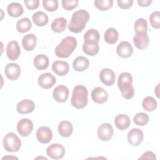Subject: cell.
Segmentation results:
<instances>
[{"instance_id": "1", "label": "cell", "mask_w": 160, "mask_h": 160, "mask_svg": "<svg viewBox=\"0 0 160 160\" xmlns=\"http://www.w3.org/2000/svg\"><path fill=\"white\" fill-rule=\"evenodd\" d=\"M89 14L84 9H79L75 11L71 17L68 25V29L74 33L81 32L86 27L89 20Z\"/></svg>"}, {"instance_id": "2", "label": "cell", "mask_w": 160, "mask_h": 160, "mask_svg": "<svg viewBox=\"0 0 160 160\" xmlns=\"http://www.w3.org/2000/svg\"><path fill=\"white\" fill-rule=\"evenodd\" d=\"M132 77L129 72H124L119 74L118 79V86L121 91L122 96L130 99L133 98L134 89L132 87Z\"/></svg>"}, {"instance_id": "3", "label": "cell", "mask_w": 160, "mask_h": 160, "mask_svg": "<svg viewBox=\"0 0 160 160\" xmlns=\"http://www.w3.org/2000/svg\"><path fill=\"white\" fill-rule=\"evenodd\" d=\"M77 46L76 39L72 36L64 38L55 49V54L61 58H68Z\"/></svg>"}, {"instance_id": "4", "label": "cell", "mask_w": 160, "mask_h": 160, "mask_svg": "<svg viewBox=\"0 0 160 160\" xmlns=\"http://www.w3.org/2000/svg\"><path fill=\"white\" fill-rule=\"evenodd\" d=\"M88 91L83 85H77L72 90L71 99V105L76 109H82L88 104Z\"/></svg>"}, {"instance_id": "5", "label": "cell", "mask_w": 160, "mask_h": 160, "mask_svg": "<svg viewBox=\"0 0 160 160\" xmlns=\"http://www.w3.org/2000/svg\"><path fill=\"white\" fill-rule=\"evenodd\" d=\"M4 149L8 152H18L21 147V141L14 132H8L3 138Z\"/></svg>"}, {"instance_id": "6", "label": "cell", "mask_w": 160, "mask_h": 160, "mask_svg": "<svg viewBox=\"0 0 160 160\" xmlns=\"http://www.w3.org/2000/svg\"><path fill=\"white\" fill-rule=\"evenodd\" d=\"M66 150L64 146L58 143H53L49 146L46 149L47 155L51 159H59L65 155Z\"/></svg>"}, {"instance_id": "7", "label": "cell", "mask_w": 160, "mask_h": 160, "mask_svg": "<svg viewBox=\"0 0 160 160\" xmlns=\"http://www.w3.org/2000/svg\"><path fill=\"white\" fill-rule=\"evenodd\" d=\"M16 129L22 137H27L33 130V123L29 119L23 118L18 121Z\"/></svg>"}, {"instance_id": "8", "label": "cell", "mask_w": 160, "mask_h": 160, "mask_svg": "<svg viewBox=\"0 0 160 160\" xmlns=\"http://www.w3.org/2000/svg\"><path fill=\"white\" fill-rule=\"evenodd\" d=\"M114 134V129L112 125L105 122L101 124L98 129V136L102 141H108Z\"/></svg>"}, {"instance_id": "9", "label": "cell", "mask_w": 160, "mask_h": 160, "mask_svg": "<svg viewBox=\"0 0 160 160\" xmlns=\"http://www.w3.org/2000/svg\"><path fill=\"white\" fill-rule=\"evenodd\" d=\"M144 133L139 128L131 129L128 134V141L132 146H139L143 141Z\"/></svg>"}, {"instance_id": "10", "label": "cell", "mask_w": 160, "mask_h": 160, "mask_svg": "<svg viewBox=\"0 0 160 160\" xmlns=\"http://www.w3.org/2000/svg\"><path fill=\"white\" fill-rule=\"evenodd\" d=\"M36 139L42 144H47L51 141L52 138V130L48 126H41L36 131Z\"/></svg>"}, {"instance_id": "11", "label": "cell", "mask_w": 160, "mask_h": 160, "mask_svg": "<svg viewBox=\"0 0 160 160\" xmlns=\"http://www.w3.org/2000/svg\"><path fill=\"white\" fill-rule=\"evenodd\" d=\"M39 86L42 89H48L52 88L56 82V78L50 72L41 74L38 79Z\"/></svg>"}, {"instance_id": "12", "label": "cell", "mask_w": 160, "mask_h": 160, "mask_svg": "<svg viewBox=\"0 0 160 160\" xmlns=\"http://www.w3.org/2000/svg\"><path fill=\"white\" fill-rule=\"evenodd\" d=\"M21 68L17 63H8L4 69V73L7 78L11 81H14L21 75Z\"/></svg>"}, {"instance_id": "13", "label": "cell", "mask_w": 160, "mask_h": 160, "mask_svg": "<svg viewBox=\"0 0 160 160\" xmlns=\"http://www.w3.org/2000/svg\"><path fill=\"white\" fill-rule=\"evenodd\" d=\"M21 53V48L16 41H11L6 46V54L9 59L16 60L19 58Z\"/></svg>"}, {"instance_id": "14", "label": "cell", "mask_w": 160, "mask_h": 160, "mask_svg": "<svg viewBox=\"0 0 160 160\" xmlns=\"http://www.w3.org/2000/svg\"><path fill=\"white\" fill-rule=\"evenodd\" d=\"M69 96V89L64 85H59L52 91L54 99L58 102H64Z\"/></svg>"}, {"instance_id": "15", "label": "cell", "mask_w": 160, "mask_h": 160, "mask_svg": "<svg viewBox=\"0 0 160 160\" xmlns=\"http://www.w3.org/2000/svg\"><path fill=\"white\" fill-rule=\"evenodd\" d=\"M91 98L94 102L102 104L107 101L108 94L104 88L101 87H96L92 90Z\"/></svg>"}, {"instance_id": "16", "label": "cell", "mask_w": 160, "mask_h": 160, "mask_svg": "<svg viewBox=\"0 0 160 160\" xmlns=\"http://www.w3.org/2000/svg\"><path fill=\"white\" fill-rule=\"evenodd\" d=\"M99 78L104 85L111 86L114 83L116 76L111 69L104 68L99 72Z\"/></svg>"}, {"instance_id": "17", "label": "cell", "mask_w": 160, "mask_h": 160, "mask_svg": "<svg viewBox=\"0 0 160 160\" xmlns=\"http://www.w3.org/2000/svg\"><path fill=\"white\" fill-rule=\"evenodd\" d=\"M116 51L118 55L120 58H128L132 55L133 52V48L129 42L124 41L118 45Z\"/></svg>"}, {"instance_id": "18", "label": "cell", "mask_w": 160, "mask_h": 160, "mask_svg": "<svg viewBox=\"0 0 160 160\" xmlns=\"http://www.w3.org/2000/svg\"><path fill=\"white\" fill-rule=\"evenodd\" d=\"M133 43L138 49L143 50L146 49L149 44V36L146 32L136 33L133 38Z\"/></svg>"}, {"instance_id": "19", "label": "cell", "mask_w": 160, "mask_h": 160, "mask_svg": "<svg viewBox=\"0 0 160 160\" xmlns=\"http://www.w3.org/2000/svg\"><path fill=\"white\" fill-rule=\"evenodd\" d=\"M35 108L34 102L28 99H25L19 102L16 106V110L20 114L31 113Z\"/></svg>"}, {"instance_id": "20", "label": "cell", "mask_w": 160, "mask_h": 160, "mask_svg": "<svg viewBox=\"0 0 160 160\" xmlns=\"http://www.w3.org/2000/svg\"><path fill=\"white\" fill-rule=\"evenodd\" d=\"M52 70L57 75L64 76L69 72V64L64 61H56L52 64Z\"/></svg>"}, {"instance_id": "21", "label": "cell", "mask_w": 160, "mask_h": 160, "mask_svg": "<svg viewBox=\"0 0 160 160\" xmlns=\"http://www.w3.org/2000/svg\"><path fill=\"white\" fill-rule=\"evenodd\" d=\"M114 124L118 129L123 131L129 127L131 120L128 115L120 114L116 116L114 119Z\"/></svg>"}, {"instance_id": "22", "label": "cell", "mask_w": 160, "mask_h": 160, "mask_svg": "<svg viewBox=\"0 0 160 160\" xmlns=\"http://www.w3.org/2000/svg\"><path fill=\"white\" fill-rule=\"evenodd\" d=\"M36 36L32 33L25 35L22 39V47L27 51H31L33 50L36 46Z\"/></svg>"}, {"instance_id": "23", "label": "cell", "mask_w": 160, "mask_h": 160, "mask_svg": "<svg viewBox=\"0 0 160 160\" xmlns=\"http://www.w3.org/2000/svg\"><path fill=\"white\" fill-rule=\"evenodd\" d=\"M58 132L61 136L68 138L71 136L73 132V126L70 121H62L59 123Z\"/></svg>"}, {"instance_id": "24", "label": "cell", "mask_w": 160, "mask_h": 160, "mask_svg": "<svg viewBox=\"0 0 160 160\" xmlns=\"http://www.w3.org/2000/svg\"><path fill=\"white\" fill-rule=\"evenodd\" d=\"M89 65L88 59L84 56L77 57L72 62V67L74 71L78 72H82L86 70Z\"/></svg>"}, {"instance_id": "25", "label": "cell", "mask_w": 160, "mask_h": 160, "mask_svg": "<svg viewBox=\"0 0 160 160\" xmlns=\"http://www.w3.org/2000/svg\"><path fill=\"white\" fill-rule=\"evenodd\" d=\"M34 67L39 71H42L48 67L49 65V58L48 57L43 54L37 55L33 61Z\"/></svg>"}, {"instance_id": "26", "label": "cell", "mask_w": 160, "mask_h": 160, "mask_svg": "<svg viewBox=\"0 0 160 160\" xmlns=\"http://www.w3.org/2000/svg\"><path fill=\"white\" fill-rule=\"evenodd\" d=\"M7 11L8 14L13 18H18L21 16L24 12V9L20 3L13 2L7 7Z\"/></svg>"}, {"instance_id": "27", "label": "cell", "mask_w": 160, "mask_h": 160, "mask_svg": "<svg viewBox=\"0 0 160 160\" xmlns=\"http://www.w3.org/2000/svg\"><path fill=\"white\" fill-rule=\"evenodd\" d=\"M82 50L85 54L94 56L98 53L99 50L98 42L84 41L82 44Z\"/></svg>"}, {"instance_id": "28", "label": "cell", "mask_w": 160, "mask_h": 160, "mask_svg": "<svg viewBox=\"0 0 160 160\" xmlns=\"http://www.w3.org/2000/svg\"><path fill=\"white\" fill-rule=\"evenodd\" d=\"M118 32L114 28H108L104 32V41L108 44H113L116 43L118 40Z\"/></svg>"}, {"instance_id": "29", "label": "cell", "mask_w": 160, "mask_h": 160, "mask_svg": "<svg viewBox=\"0 0 160 160\" xmlns=\"http://www.w3.org/2000/svg\"><path fill=\"white\" fill-rule=\"evenodd\" d=\"M33 22L37 26H44L48 22V15L42 11H37L32 16Z\"/></svg>"}, {"instance_id": "30", "label": "cell", "mask_w": 160, "mask_h": 160, "mask_svg": "<svg viewBox=\"0 0 160 160\" xmlns=\"http://www.w3.org/2000/svg\"><path fill=\"white\" fill-rule=\"evenodd\" d=\"M67 21L63 17L55 19L51 23V28L52 31L55 32H61L66 29Z\"/></svg>"}, {"instance_id": "31", "label": "cell", "mask_w": 160, "mask_h": 160, "mask_svg": "<svg viewBox=\"0 0 160 160\" xmlns=\"http://www.w3.org/2000/svg\"><path fill=\"white\" fill-rule=\"evenodd\" d=\"M32 28V23L28 18H24L18 21L16 23V29L20 33L29 31Z\"/></svg>"}, {"instance_id": "32", "label": "cell", "mask_w": 160, "mask_h": 160, "mask_svg": "<svg viewBox=\"0 0 160 160\" xmlns=\"http://www.w3.org/2000/svg\"><path fill=\"white\" fill-rule=\"evenodd\" d=\"M142 106L144 110L148 112H152L156 109L158 103L153 97L147 96L143 99Z\"/></svg>"}, {"instance_id": "33", "label": "cell", "mask_w": 160, "mask_h": 160, "mask_svg": "<svg viewBox=\"0 0 160 160\" xmlns=\"http://www.w3.org/2000/svg\"><path fill=\"white\" fill-rule=\"evenodd\" d=\"M100 39V34L98 30L90 29L84 34V40L86 42H98Z\"/></svg>"}, {"instance_id": "34", "label": "cell", "mask_w": 160, "mask_h": 160, "mask_svg": "<svg viewBox=\"0 0 160 160\" xmlns=\"http://www.w3.org/2000/svg\"><path fill=\"white\" fill-rule=\"evenodd\" d=\"M134 29L136 33L146 32L148 31V23L144 18H138L134 22Z\"/></svg>"}, {"instance_id": "35", "label": "cell", "mask_w": 160, "mask_h": 160, "mask_svg": "<svg viewBox=\"0 0 160 160\" xmlns=\"http://www.w3.org/2000/svg\"><path fill=\"white\" fill-rule=\"evenodd\" d=\"M134 122L140 126H144L146 125L149 120L148 115L144 112H138L133 118Z\"/></svg>"}, {"instance_id": "36", "label": "cell", "mask_w": 160, "mask_h": 160, "mask_svg": "<svg viewBox=\"0 0 160 160\" xmlns=\"http://www.w3.org/2000/svg\"><path fill=\"white\" fill-rule=\"evenodd\" d=\"M96 8L100 11H106L110 9L113 4L112 0H96L94 2Z\"/></svg>"}, {"instance_id": "37", "label": "cell", "mask_w": 160, "mask_h": 160, "mask_svg": "<svg viewBox=\"0 0 160 160\" xmlns=\"http://www.w3.org/2000/svg\"><path fill=\"white\" fill-rule=\"evenodd\" d=\"M149 21L151 26L156 29L160 28V12L158 11L152 12L149 16Z\"/></svg>"}, {"instance_id": "38", "label": "cell", "mask_w": 160, "mask_h": 160, "mask_svg": "<svg viewBox=\"0 0 160 160\" xmlns=\"http://www.w3.org/2000/svg\"><path fill=\"white\" fill-rule=\"evenodd\" d=\"M42 6L46 11L53 12L58 8V1L57 0H43Z\"/></svg>"}, {"instance_id": "39", "label": "cell", "mask_w": 160, "mask_h": 160, "mask_svg": "<svg viewBox=\"0 0 160 160\" xmlns=\"http://www.w3.org/2000/svg\"><path fill=\"white\" fill-rule=\"evenodd\" d=\"M78 0H62V6L64 9L71 11L76 8L78 6Z\"/></svg>"}, {"instance_id": "40", "label": "cell", "mask_w": 160, "mask_h": 160, "mask_svg": "<svg viewBox=\"0 0 160 160\" xmlns=\"http://www.w3.org/2000/svg\"><path fill=\"white\" fill-rule=\"evenodd\" d=\"M24 2L26 8L30 10L37 9L39 5V0H24Z\"/></svg>"}, {"instance_id": "41", "label": "cell", "mask_w": 160, "mask_h": 160, "mask_svg": "<svg viewBox=\"0 0 160 160\" xmlns=\"http://www.w3.org/2000/svg\"><path fill=\"white\" fill-rule=\"evenodd\" d=\"M118 6L122 9H126L131 8L133 4L132 0H118Z\"/></svg>"}, {"instance_id": "42", "label": "cell", "mask_w": 160, "mask_h": 160, "mask_svg": "<svg viewBox=\"0 0 160 160\" xmlns=\"http://www.w3.org/2000/svg\"><path fill=\"white\" fill-rule=\"evenodd\" d=\"M139 159H156L155 154L152 151H146L142 154V155L139 158Z\"/></svg>"}, {"instance_id": "43", "label": "cell", "mask_w": 160, "mask_h": 160, "mask_svg": "<svg viewBox=\"0 0 160 160\" xmlns=\"http://www.w3.org/2000/svg\"><path fill=\"white\" fill-rule=\"evenodd\" d=\"M152 1V0H138V3L139 6L147 7L151 4Z\"/></svg>"}]
</instances>
